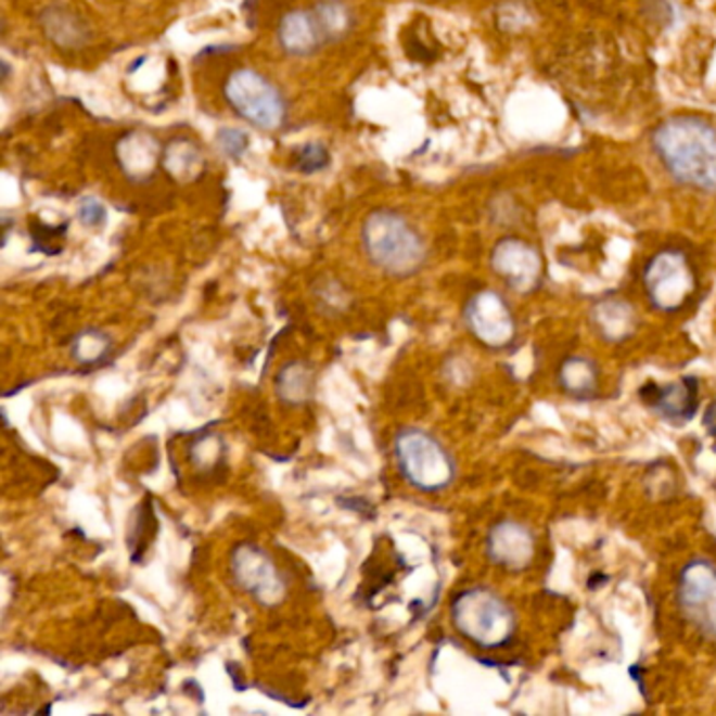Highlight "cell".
<instances>
[{"instance_id":"cell-14","label":"cell","mask_w":716,"mask_h":716,"mask_svg":"<svg viewBox=\"0 0 716 716\" xmlns=\"http://www.w3.org/2000/svg\"><path fill=\"white\" fill-rule=\"evenodd\" d=\"M116 156L132 181H145L154 175L158 161V143L145 132H130L116 145Z\"/></svg>"},{"instance_id":"cell-11","label":"cell","mask_w":716,"mask_h":716,"mask_svg":"<svg viewBox=\"0 0 716 716\" xmlns=\"http://www.w3.org/2000/svg\"><path fill=\"white\" fill-rule=\"evenodd\" d=\"M536 553L532 532L517 521H500L488 536L489 559L507 572H523L529 567Z\"/></svg>"},{"instance_id":"cell-1","label":"cell","mask_w":716,"mask_h":716,"mask_svg":"<svg viewBox=\"0 0 716 716\" xmlns=\"http://www.w3.org/2000/svg\"><path fill=\"white\" fill-rule=\"evenodd\" d=\"M655 152L670 175L700 190H716V132L695 118H675L653 135Z\"/></svg>"},{"instance_id":"cell-9","label":"cell","mask_w":716,"mask_h":716,"mask_svg":"<svg viewBox=\"0 0 716 716\" xmlns=\"http://www.w3.org/2000/svg\"><path fill=\"white\" fill-rule=\"evenodd\" d=\"M464 320L473 336L489 349L509 347L517 332L507 301L494 291L475 294L464 309Z\"/></svg>"},{"instance_id":"cell-23","label":"cell","mask_w":716,"mask_h":716,"mask_svg":"<svg viewBox=\"0 0 716 716\" xmlns=\"http://www.w3.org/2000/svg\"><path fill=\"white\" fill-rule=\"evenodd\" d=\"M330 164V154L322 143H305L296 154H294V168L305 175H314L324 170Z\"/></svg>"},{"instance_id":"cell-19","label":"cell","mask_w":716,"mask_h":716,"mask_svg":"<svg viewBox=\"0 0 716 716\" xmlns=\"http://www.w3.org/2000/svg\"><path fill=\"white\" fill-rule=\"evenodd\" d=\"M597 366L586 358L565 359L559 368V385L576 399H588L597 391Z\"/></svg>"},{"instance_id":"cell-7","label":"cell","mask_w":716,"mask_h":716,"mask_svg":"<svg viewBox=\"0 0 716 716\" xmlns=\"http://www.w3.org/2000/svg\"><path fill=\"white\" fill-rule=\"evenodd\" d=\"M679 605L704 637L716 643V565L706 559L687 563L679 576Z\"/></svg>"},{"instance_id":"cell-27","label":"cell","mask_w":716,"mask_h":716,"mask_svg":"<svg viewBox=\"0 0 716 716\" xmlns=\"http://www.w3.org/2000/svg\"><path fill=\"white\" fill-rule=\"evenodd\" d=\"M704 424H706V429H708V433H711V435H715L716 437V401L715 404H711V408L706 410V417H704Z\"/></svg>"},{"instance_id":"cell-6","label":"cell","mask_w":716,"mask_h":716,"mask_svg":"<svg viewBox=\"0 0 716 716\" xmlns=\"http://www.w3.org/2000/svg\"><path fill=\"white\" fill-rule=\"evenodd\" d=\"M695 289L689 260L679 251H664L645 269V291L655 309L675 314L683 309Z\"/></svg>"},{"instance_id":"cell-3","label":"cell","mask_w":716,"mask_h":716,"mask_svg":"<svg viewBox=\"0 0 716 716\" xmlns=\"http://www.w3.org/2000/svg\"><path fill=\"white\" fill-rule=\"evenodd\" d=\"M456 630L480 648L496 650L515 637L513 608L489 588H466L452 603Z\"/></svg>"},{"instance_id":"cell-25","label":"cell","mask_w":716,"mask_h":716,"mask_svg":"<svg viewBox=\"0 0 716 716\" xmlns=\"http://www.w3.org/2000/svg\"><path fill=\"white\" fill-rule=\"evenodd\" d=\"M217 145L223 150V154L229 158H242L244 152L248 150L251 141L244 130L223 127L217 132Z\"/></svg>"},{"instance_id":"cell-15","label":"cell","mask_w":716,"mask_h":716,"mask_svg":"<svg viewBox=\"0 0 716 716\" xmlns=\"http://www.w3.org/2000/svg\"><path fill=\"white\" fill-rule=\"evenodd\" d=\"M592 322L605 341L622 343L635 334L637 316L628 303L619 298H608L592 309Z\"/></svg>"},{"instance_id":"cell-2","label":"cell","mask_w":716,"mask_h":716,"mask_svg":"<svg viewBox=\"0 0 716 716\" xmlns=\"http://www.w3.org/2000/svg\"><path fill=\"white\" fill-rule=\"evenodd\" d=\"M361 242L368 259L397 278L417 273L426 257L417 229L393 210H374L363 221Z\"/></svg>"},{"instance_id":"cell-21","label":"cell","mask_w":716,"mask_h":716,"mask_svg":"<svg viewBox=\"0 0 716 716\" xmlns=\"http://www.w3.org/2000/svg\"><path fill=\"white\" fill-rule=\"evenodd\" d=\"M314 11H316V15L322 24V30H324L328 40H336V38L349 33L351 13L341 0H324Z\"/></svg>"},{"instance_id":"cell-26","label":"cell","mask_w":716,"mask_h":716,"mask_svg":"<svg viewBox=\"0 0 716 716\" xmlns=\"http://www.w3.org/2000/svg\"><path fill=\"white\" fill-rule=\"evenodd\" d=\"M78 219L87 228H101L107 221V210L95 197H85L78 206Z\"/></svg>"},{"instance_id":"cell-16","label":"cell","mask_w":716,"mask_h":716,"mask_svg":"<svg viewBox=\"0 0 716 716\" xmlns=\"http://www.w3.org/2000/svg\"><path fill=\"white\" fill-rule=\"evenodd\" d=\"M164 166L177 181H195L204 170V158L190 139H175L164 152Z\"/></svg>"},{"instance_id":"cell-13","label":"cell","mask_w":716,"mask_h":716,"mask_svg":"<svg viewBox=\"0 0 716 716\" xmlns=\"http://www.w3.org/2000/svg\"><path fill=\"white\" fill-rule=\"evenodd\" d=\"M280 44L291 55H311L328 42L316 11L289 13L278 30Z\"/></svg>"},{"instance_id":"cell-28","label":"cell","mask_w":716,"mask_h":716,"mask_svg":"<svg viewBox=\"0 0 716 716\" xmlns=\"http://www.w3.org/2000/svg\"><path fill=\"white\" fill-rule=\"evenodd\" d=\"M343 507H347V509H351V511H358V513H370L368 502H363L361 498H356V500H351L349 504H343Z\"/></svg>"},{"instance_id":"cell-5","label":"cell","mask_w":716,"mask_h":716,"mask_svg":"<svg viewBox=\"0 0 716 716\" xmlns=\"http://www.w3.org/2000/svg\"><path fill=\"white\" fill-rule=\"evenodd\" d=\"M229 105L257 129L273 130L286 118V101L255 69H238L226 82Z\"/></svg>"},{"instance_id":"cell-22","label":"cell","mask_w":716,"mask_h":716,"mask_svg":"<svg viewBox=\"0 0 716 716\" xmlns=\"http://www.w3.org/2000/svg\"><path fill=\"white\" fill-rule=\"evenodd\" d=\"M190 456H192V462H194V466H197V469L215 466L210 462H221L223 460V444L213 433L202 435V437H197L194 444H192Z\"/></svg>"},{"instance_id":"cell-20","label":"cell","mask_w":716,"mask_h":716,"mask_svg":"<svg viewBox=\"0 0 716 716\" xmlns=\"http://www.w3.org/2000/svg\"><path fill=\"white\" fill-rule=\"evenodd\" d=\"M112 341L101 330H85L72 343V356L85 366H93L110 356Z\"/></svg>"},{"instance_id":"cell-8","label":"cell","mask_w":716,"mask_h":716,"mask_svg":"<svg viewBox=\"0 0 716 716\" xmlns=\"http://www.w3.org/2000/svg\"><path fill=\"white\" fill-rule=\"evenodd\" d=\"M231 576L235 585L263 605L282 601L286 585L271 557L255 545H240L231 553Z\"/></svg>"},{"instance_id":"cell-12","label":"cell","mask_w":716,"mask_h":716,"mask_svg":"<svg viewBox=\"0 0 716 716\" xmlns=\"http://www.w3.org/2000/svg\"><path fill=\"white\" fill-rule=\"evenodd\" d=\"M643 401L653 412L673 423H687L698 410V383L693 379H681L670 385L643 387Z\"/></svg>"},{"instance_id":"cell-17","label":"cell","mask_w":716,"mask_h":716,"mask_svg":"<svg viewBox=\"0 0 716 716\" xmlns=\"http://www.w3.org/2000/svg\"><path fill=\"white\" fill-rule=\"evenodd\" d=\"M276 391L282 401L291 406H301L314 395V372L307 363L293 361L284 366L276 379Z\"/></svg>"},{"instance_id":"cell-18","label":"cell","mask_w":716,"mask_h":716,"mask_svg":"<svg viewBox=\"0 0 716 716\" xmlns=\"http://www.w3.org/2000/svg\"><path fill=\"white\" fill-rule=\"evenodd\" d=\"M40 24L44 28V34L64 49L80 47L87 38L85 24L78 17H74L69 11L60 9V7L47 9L40 17Z\"/></svg>"},{"instance_id":"cell-24","label":"cell","mask_w":716,"mask_h":716,"mask_svg":"<svg viewBox=\"0 0 716 716\" xmlns=\"http://www.w3.org/2000/svg\"><path fill=\"white\" fill-rule=\"evenodd\" d=\"M65 226L62 228H49L44 223H33L34 248L42 251L47 255H55L62 251V238L65 235Z\"/></svg>"},{"instance_id":"cell-10","label":"cell","mask_w":716,"mask_h":716,"mask_svg":"<svg viewBox=\"0 0 716 716\" xmlns=\"http://www.w3.org/2000/svg\"><path fill=\"white\" fill-rule=\"evenodd\" d=\"M491 267L517 293L534 291L542 276L540 255L529 244L515 238H507L496 244L491 253Z\"/></svg>"},{"instance_id":"cell-4","label":"cell","mask_w":716,"mask_h":716,"mask_svg":"<svg viewBox=\"0 0 716 716\" xmlns=\"http://www.w3.org/2000/svg\"><path fill=\"white\" fill-rule=\"evenodd\" d=\"M395 460L404 480L417 489L442 491L455 482L452 456L421 429H406L395 437Z\"/></svg>"}]
</instances>
